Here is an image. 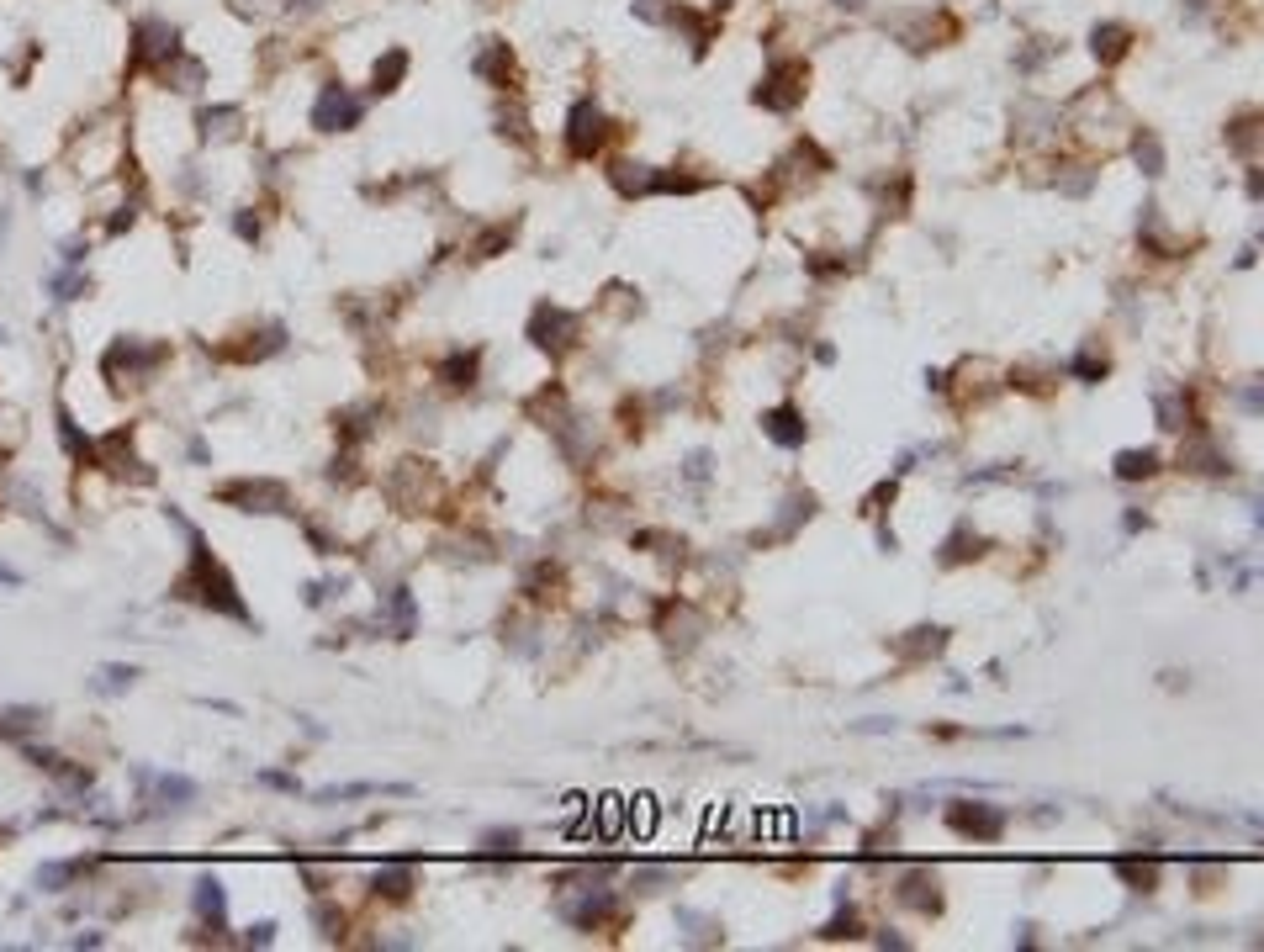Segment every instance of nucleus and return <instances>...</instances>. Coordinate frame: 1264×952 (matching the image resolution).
<instances>
[{"label": "nucleus", "mask_w": 1264, "mask_h": 952, "mask_svg": "<svg viewBox=\"0 0 1264 952\" xmlns=\"http://www.w3.org/2000/svg\"><path fill=\"white\" fill-rule=\"evenodd\" d=\"M1116 879L1127 884V889H1138V894H1153L1159 889V857H1116Z\"/></svg>", "instance_id": "11"}, {"label": "nucleus", "mask_w": 1264, "mask_h": 952, "mask_svg": "<svg viewBox=\"0 0 1264 952\" xmlns=\"http://www.w3.org/2000/svg\"><path fill=\"white\" fill-rule=\"evenodd\" d=\"M132 677H138V667H101V688H127L132 683Z\"/></svg>", "instance_id": "30"}, {"label": "nucleus", "mask_w": 1264, "mask_h": 952, "mask_svg": "<svg viewBox=\"0 0 1264 952\" xmlns=\"http://www.w3.org/2000/svg\"><path fill=\"white\" fill-rule=\"evenodd\" d=\"M159 799H196L191 778H159Z\"/></svg>", "instance_id": "29"}, {"label": "nucleus", "mask_w": 1264, "mask_h": 952, "mask_svg": "<svg viewBox=\"0 0 1264 952\" xmlns=\"http://www.w3.org/2000/svg\"><path fill=\"white\" fill-rule=\"evenodd\" d=\"M1127 42H1133V32H1127L1121 22H1101V27L1090 32V54H1096L1101 64H1116V59L1127 54Z\"/></svg>", "instance_id": "16"}, {"label": "nucleus", "mask_w": 1264, "mask_h": 952, "mask_svg": "<svg viewBox=\"0 0 1264 952\" xmlns=\"http://www.w3.org/2000/svg\"><path fill=\"white\" fill-rule=\"evenodd\" d=\"M482 80H492V85H508V74H514V54H508V42H498V37H487V49L476 54V64H471Z\"/></svg>", "instance_id": "14"}, {"label": "nucleus", "mask_w": 1264, "mask_h": 952, "mask_svg": "<svg viewBox=\"0 0 1264 952\" xmlns=\"http://www.w3.org/2000/svg\"><path fill=\"white\" fill-rule=\"evenodd\" d=\"M661 884H672V873H667V868H641V873H636V889H646V894H651V889H661Z\"/></svg>", "instance_id": "31"}, {"label": "nucleus", "mask_w": 1264, "mask_h": 952, "mask_svg": "<svg viewBox=\"0 0 1264 952\" xmlns=\"http://www.w3.org/2000/svg\"><path fill=\"white\" fill-rule=\"evenodd\" d=\"M1153 407H1159V429H1169V434L1196 429V424H1191V397H1185V392H1159Z\"/></svg>", "instance_id": "15"}, {"label": "nucleus", "mask_w": 1264, "mask_h": 952, "mask_svg": "<svg viewBox=\"0 0 1264 952\" xmlns=\"http://www.w3.org/2000/svg\"><path fill=\"white\" fill-rule=\"evenodd\" d=\"M482 852H492V857H514L519 852V831H487V841H482Z\"/></svg>", "instance_id": "28"}, {"label": "nucleus", "mask_w": 1264, "mask_h": 952, "mask_svg": "<svg viewBox=\"0 0 1264 952\" xmlns=\"http://www.w3.org/2000/svg\"><path fill=\"white\" fill-rule=\"evenodd\" d=\"M175 598H196L202 609H217V614H234V619H249V609H244V598H239V587H234V577L222 572V561L207 551V540H202V529H191V566L175 577Z\"/></svg>", "instance_id": "1"}, {"label": "nucleus", "mask_w": 1264, "mask_h": 952, "mask_svg": "<svg viewBox=\"0 0 1264 952\" xmlns=\"http://www.w3.org/2000/svg\"><path fill=\"white\" fill-rule=\"evenodd\" d=\"M402 74H408V54L392 49L387 59H376V69H371V90H376V96H387V90H397Z\"/></svg>", "instance_id": "19"}, {"label": "nucleus", "mask_w": 1264, "mask_h": 952, "mask_svg": "<svg viewBox=\"0 0 1264 952\" xmlns=\"http://www.w3.org/2000/svg\"><path fill=\"white\" fill-rule=\"evenodd\" d=\"M196 911H202V921L222 926V916H228V894H222L217 879H202V884H196Z\"/></svg>", "instance_id": "20"}, {"label": "nucleus", "mask_w": 1264, "mask_h": 952, "mask_svg": "<svg viewBox=\"0 0 1264 952\" xmlns=\"http://www.w3.org/2000/svg\"><path fill=\"white\" fill-rule=\"evenodd\" d=\"M371 889L387 894V899H408V894H413V868H408V863H387V868H376Z\"/></svg>", "instance_id": "18"}, {"label": "nucleus", "mask_w": 1264, "mask_h": 952, "mask_svg": "<svg viewBox=\"0 0 1264 952\" xmlns=\"http://www.w3.org/2000/svg\"><path fill=\"white\" fill-rule=\"evenodd\" d=\"M804 80H809V69L799 64V59H778L773 69H767V80L757 85V106H767V112H794L799 101H804Z\"/></svg>", "instance_id": "3"}, {"label": "nucleus", "mask_w": 1264, "mask_h": 952, "mask_svg": "<svg viewBox=\"0 0 1264 952\" xmlns=\"http://www.w3.org/2000/svg\"><path fill=\"white\" fill-rule=\"evenodd\" d=\"M942 646H947V629H942V624H916L911 641H899V651H905L911 662H921V656H942Z\"/></svg>", "instance_id": "17"}, {"label": "nucleus", "mask_w": 1264, "mask_h": 952, "mask_svg": "<svg viewBox=\"0 0 1264 952\" xmlns=\"http://www.w3.org/2000/svg\"><path fill=\"white\" fill-rule=\"evenodd\" d=\"M979 551H984V540H979L968 524H958L953 540L942 546V566H958V561H968V556H979Z\"/></svg>", "instance_id": "21"}, {"label": "nucleus", "mask_w": 1264, "mask_h": 952, "mask_svg": "<svg viewBox=\"0 0 1264 952\" xmlns=\"http://www.w3.org/2000/svg\"><path fill=\"white\" fill-rule=\"evenodd\" d=\"M709 477V456L699 450V456H688V482H704Z\"/></svg>", "instance_id": "36"}, {"label": "nucleus", "mask_w": 1264, "mask_h": 952, "mask_svg": "<svg viewBox=\"0 0 1264 952\" xmlns=\"http://www.w3.org/2000/svg\"><path fill=\"white\" fill-rule=\"evenodd\" d=\"M836 6H846V11H857V6H863V0H836Z\"/></svg>", "instance_id": "37"}, {"label": "nucleus", "mask_w": 1264, "mask_h": 952, "mask_svg": "<svg viewBox=\"0 0 1264 952\" xmlns=\"http://www.w3.org/2000/svg\"><path fill=\"white\" fill-rule=\"evenodd\" d=\"M439 376H444V387H471L476 381V355H450L439 366Z\"/></svg>", "instance_id": "26"}, {"label": "nucleus", "mask_w": 1264, "mask_h": 952, "mask_svg": "<svg viewBox=\"0 0 1264 952\" xmlns=\"http://www.w3.org/2000/svg\"><path fill=\"white\" fill-rule=\"evenodd\" d=\"M604 139H609V117H604V106H598V101H577L572 117H566V154H572V159H593V154L604 149Z\"/></svg>", "instance_id": "4"}, {"label": "nucleus", "mask_w": 1264, "mask_h": 952, "mask_svg": "<svg viewBox=\"0 0 1264 952\" xmlns=\"http://www.w3.org/2000/svg\"><path fill=\"white\" fill-rule=\"evenodd\" d=\"M249 947L259 942V947H270V942H276V921H259V926H249V936H244Z\"/></svg>", "instance_id": "33"}, {"label": "nucleus", "mask_w": 1264, "mask_h": 952, "mask_svg": "<svg viewBox=\"0 0 1264 952\" xmlns=\"http://www.w3.org/2000/svg\"><path fill=\"white\" fill-rule=\"evenodd\" d=\"M821 936H826V942H841V936L852 942V936H863V921H857V911L846 904V911H836V916H831V926H826Z\"/></svg>", "instance_id": "27"}, {"label": "nucleus", "mask_w": 1264, "mask_h": 952, "mask_svg": "<svg viewBox=\"0 0 1264 952\" xmlns=\"http://www.w3.org/2000/svg\"><path fill=\"white\" fill-rule=\"evenodd\" d=\"M239 122V106H207L202 112V139H228Z\"/></svg>", "instance_id": "25"}, {"label": "nucleus", "mask_w": 1264, "mask_h": 952, "mask_svg": "<svg viewBox=\"0 0 1264 952\" xmlns=\"http://www.w3.org/2000/svg\"><path fill=\"white\" fill-rule=\"evenodd\" d=\"M529 339H534L539 349H566V344L577 339V312H566V307H556V302H539L534 317H529Z\"/></svg>", "instance_id": "7"}, {"label": "nucleus", "mask_w": 1264, "mask_h": 952, "mask_svg": "<svg viewBox=\"0 0 1264 952\" xmlns=\"http://www.w3.org/2000/svg\"><path fill=\"white\" fill-rule=\"evenodd\" d=\"M222 503H239L244 514H286L291 492L281 482H228L222 487Z\"/></svg>", "instance_id": "6"}, {"label": "nucleus", "mask_w": 1264, "mask_h": 952, "mask_svg": "<svg viewBox=\"0 0 1264 952\" xmlns=\"http://www.w3.org/2000/svg\"><path fill=\"white\" fill-rule=\"evenodd\" d=\"M387 609H392V624H397V635H413V593H408V587H392V593H387Z\"/></svg>", "instance_id": "24"}, {"label": "nucleus", "mask_w": 1264, "mask_h": 952, "mask_svg": "<svg viewBox=\"0 0 1264 952\" xmlns=\"http://www.w3.org/2000/svg\"><path fill=\"white\" fill-rule=\"evenodd\" d=\"M899 899H905L911 911H921V916H936L942 911V879L931 868H916V873L899 879Z\"/></svg>", "instance_id": "10"}, {"label": "nucleus", "mask_w": 1264, "mask_h": 952, "mask_svg": "<svg viewBox=\"0 0 1264 952\" xmlns=\"http://www.w3.org/2000/svg\"><path fill=\"white\" fill-rule=\"evenodd\" d=\"M1111 471H1116V482H1148V477H1159V450H1116Z\"/></svg>", "instance_id": "13"}, {"label": "nucleus", "mask_w": 1264, "mask_h": 952, "mask_svg": "<svg viewBox=\"0 0 1264 952\" xmlns=\"http://www.w3.org/2000/svg\"><path fill=\"white\" fill-rule=\"evenodd\" d=\"M360 117H366V101L349 96L344 85L318 90V106H312V127L318 132H349V127H360Z\"/></svg>", "instance_id": "5"}, {"label": "nucleus", "mask_w": 1264, "mask_h": 952, "mask_svg": "<svg viewBox=\"0 0 1264 952\" xmlns=\"http://www.w3.org/2000/svg\"><path fill=\"white\" fill-rule=\"evenodd\" d=\"M762 434L773 439V444H783V450H799L809 439V424H804V413H799L794 402H778V407H767V413H762Z\"/></svg>", "instance_id": "9"}, {"label": "nucleus", "mask_w": 1264, "mask_h": 952, "mask_svg": "<svg viewBox=\"0 0 1264 952\" xmlns=\"http://www.w3.org/2000/svg\"><path fill=\"white\" fill-rule=\"evenodd\" d=\"M1180 466H1191V471H1206V477H1223V471H1233L1228 466V456H1223V450H1216L1206 434H1196L1185 450H1180Z\"/></svg>", "instance_id": "12"}, {"label": "nucleus", "mask_w": 1264, "mask_h": 952, "mask_svg": "<svg viewBox=\"0 0 1264 952\" xmlns=\"http://www.w3.org/2000/svg\"><path fill=\"white\" fill-rule=\"evenodd\" d=\"M1111 371V360L1096 349V344H1085V349H1079L1074 360H1069V376H1079V381H1101Z\"/></svg>", "instance_id": "22"}, {"label": "nucleus", "mask_w": 1264, "mask_h": 952, "mask_svg": "<svg viewBox=\"0 0 1264 952\" xmlns=\"http://www.w3.org/2000/svg\"><path fill=\"white\" fill-rule=\"evenodd\" d=\"M259 784H265V789H286V794H297V778H286V773H259Z\"/></svg>", "instance_id": "35"}, {"label": "nucleus", "mask_w": 1264, "mask_h": 952, "mask_svg": "<svg viewBox=\"0 0 1264 952\" xmlns=\"http://www.w3.org/2000/svg\"><path fill=\"white\" fill-rule=\"evenodd\" d=\"M175 54H180V32L169 22H159V17L138 22V32H132V59L138 64H164Z\"/></svg>", "instance_id": "8"}, {"label": "nucleus", "mask_w": 1264, "mask_h": 952, "mask_svg": "<svg viewBox=\"0 0 1264 952\" xmlns=\"http://www.w3.org/2000/svg\"><path fill=\"white\" fill-rule=\"evenodd\" d=\"M1133 159L1143 164V175H1164V149H1159V139H1153L1148 127L1133 139Z\"/></svg>", "instance_id": "23"}, {"label": "nucleus", "mask_w": 1264, "mask_h": 952, "mask_svg": "<svg viewBox=\"0 0 1264 952\" xmlns=\"http://www.w3.org/2000/svg\"><path fill=\"white\" fill-rule=\"evenodd\" d=\"M54 291H59V302H74L85 291V281L80 276H54Z\"/></svg>", "instance_id": "32"}, {"label": "nucleus", "mask_w": 1264, "mask_h": 952, "mask_svg": "<svg viewBox=\"0 0 1264 952\" xmlns=\"http://www.w3.org/2000/svg\"><path fill=\"white\" fill-rule=\"evenodd\" d=\"M636 17H641V22H667L661 0H636Z\"/></svg>", "instance_id": "34"}, {"label": "nucleus", "mask_w": 1264, "mask_h": 952, "mask_svg": "<svg viewBox=\"0 0 1264 952\" xmlns=\"http://www.w3.org/2000/svg\"><path fill=\"white\" fill-rule=\"evenodd\" d=\"M947 826H953L958 836H968V841H1000L1006 826H1011V815L1000 804H984V799H958V804H947Z\"/></svg>", "instance_id": "2"}]
</instances>
